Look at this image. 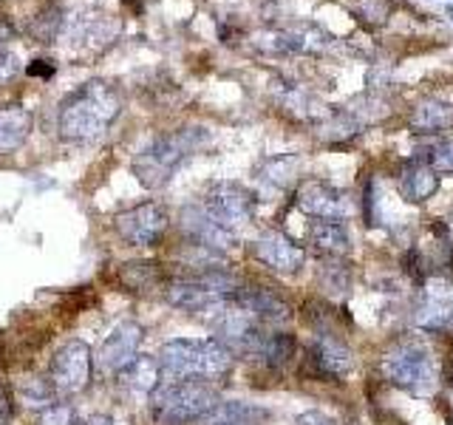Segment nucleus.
<instances>
[{
    "mask_svg": "<svg viewBox=\"0 0 453 425\" xmlns=\"http://www.w3.org/2000/svg\"><path fill=\"white\" fill-rule=\"evenodd\" d=\"M63 28V9L57 4H49L46 9H40L35 18H32V26H28V35L40 42H51L57 35H60Z\"/></svg>",
    "mask_w": 453,
    "mask_h": 425,
    "instance_id": "b1692460",
    "label": "nucleus"
},
{
    "mask_svg": "<svg viewBox=\"0 0 453 425\" xmlns=\"http://www.w3.org/2000/svg\"><path fill=\"white\" fill-rule=\"evenodd\" d=\"M150 417L159 425H190L202 420L219 403V391L212 382L202 380H179L162 382L150 397Z\"/></svg>",
    "mask_w": 453,
    "mask_h": 425,
    "instance_id": "20e7f679",
    "label": "nucleus"
},
{
    "mask_svg": "<svg viewBox=\"0 0 453 425\" xmlns=\"http://www.w3.org/2000/svg\"><path fill=\"white\" fill-rule=\"evenodd\" d=\"M210 142L207 128L188 125L179 131H170L159 139H153L148 148H142L134 159V176L139 179L142 188L156 190L173 179L176 170L198 153Z\"/></svg>",
    "mask_w": 453,
    "mask_h": 425,
    "instance_id": "7ed1b4c3",
    "label": "nucleus"
},
{
    "mask_svg": "<svg viewBox=\"0 0 453 425\" xmlns=\"http://www.w3.org/2000/svg\"><path fill=\"white\" fill-rule=\"evenodd\" d=\"M77 422H80L77 411L68 403H51L46 408H40L37 414V425H77Z\"/></svg>",
    "mask_w": 453,
    "mask_h": 425,
    "instance_id": "cd10ccee",
    "label": "nucleus"
},
{
    "mask_svg": "<svg viewBox=\"0 0 453 425\" xmlns=\"http://www.w3.org/2000/svg\"><path fill=\"white\" fill-rule=\"evenodd\" d=\"M167 210L159 202H142L113 216V230L134 247H159L167 233Z\"/></svg>",
    "mask_w": 453,
    "mask_h": 425,
    "instance_id": "0eeeda50",
    "label": "nucleus"
},
{
    "mask_svg": "<svg viewBox=\"0 0 453 425\" xmlns=\"http://www.w3.org/2000/svg\"><path fill=\"white\" fill-rule=\"evenodd\" d=\"M14 68H18V57L6 49H0V82L9 80L14 74Z\"/></svg>",
    "mask_w": 453,
    "mask_h": 425,
    "instance_id": "c756f323",
    "label": "nucleus"
},
{
    "mask_svg": "<svg viewBox=\"0 0 453 425\" xmlns=\"http://www.w3.org/2000/svg\"><path fill=\"white\" fill-rule=\"evenodd\" d=\"M26 74L28 77H42V80H49L54 74V66L49 60H32L26 68Z\"/></svg>",
    "mask_w": 453,
    "mask_h": 425,
    "instance_id": "2f4dec72",
    "label": "nucleus"
},
{
    "mask_svg": "<svg viewBox=\"0 0 453 425\" xmlns=\"http://www.w3.org/2000/svg\"><path fill=\"white\" fill-rule=\"evenodd\" d=\"M12 37H14V23L6 20V18H0V46H4V42H9Z\"/></svg>",
    "mask_w": 453,
    "mask_h": 425,
    "instance_id": "473e14b6",
    "label": "nucleus"
},
{
    "mask_svg": "<svg viewBox=\"0 0 453 425\" xmlns=\"http://www.w3.org/2000/svg\"><path fill=\"white\" fill-rule=\"evenodd\" d=\"M311 363H315V368L323 377H343L351 372L354 358L343 340L323 332L320 337H315V344H311Z\"/></svg>",
    "mask_w": 453,
    "mask_h": 425,
    "instance_id": "dca6fc26",
    "label": "nucleus"
},
{
    "mask_svg": "<svg viewBox=\"0 0 453 425\" xmlns=\"http://www.w3.org/2000/svg\"><path fill=\"white\" fill-rule=\"evenodd\" d=\"M119 94L103 80H91L68 94L57 113V131L65 142H94L119 117Z\"/></svg>",
    "mask_w": 453,
    "mask_h": 425,
    "instance_id": "f257e3e1",
    "label": "nucleus"
},
{
    "mask_svg": "<svg viewBox=\"0 0 453 425\" xmlns=\"http://www.w3.org/2000/svg\"><path fill=\"white\" fill-rule=\"evenodd\" d=\"M448 18L453 20V6H448Z\"/></svg>",
    "mask_w": 453,
    "mask_h": 425,
    "instance_id": "f704fd0d",
    "label": "nucleus"
},
{
    "mask_svg": "<svg viewBox=\"0 0 453 425\" xmlns=\"http://www.w3.org/2000/svg\"><path fill=\"white\" fill-rule=\"evenodd\" d=\"M297 156H275V159H266L261 167V179L275 184V188H287L297 174Z\"/></svg>",
    "mask_w": 453,
    "mask_h": 425,
    "instance_id": "393cba45",
    "label": "nucleus"
},
{
    "mask_svg": "<svg viewBox=\"0 0 453 425\" xmlns=\"http://www.w3.org/2000/svg\"><path fill=\"white\" fill-rule=\"evenodd\" d=\"M226 230H238L255 212V196L238 182H212L202 205Z\"/></svg>",
    "mask_w": 453,
    "mask_h": 425,
    "instance_id": "6e6552de",
    "label": "nucleus"
},
{
    "mask_svg": "<svg viewBox=\"0 0 453 425\" xmlns=\"http://www.w3.org/2000/svg\"><path fill=\"white\" fill-rule=\"evenodd\" d=\"M32 134V113L23 105L0 108V153L18 151Z\"/></svg>",
    "mask_w": 453,
    "mask_h": 425,
    "instance_id": "aec40b11",
    "label": "nucleus"
},
{
    "mask_svg": "<svg viewBox=\"0 0 453 425\" xmlns=\"http://www.w3.org/2000/svg\"><path fill=\"white\" fill-rule=\"evenodd\" d=\"M417 323L428 332H439L453 326V281L450 278H431L422 290L417 306Z\"/></svg>",
    "mask_w": 453,
    "mask_h": 425,
    "instance_id": "ddd939ff",
    "label": "nucleus"
},
{
    "mask_svg": "<svg viewBox=\"0 0 453 425\" xmlns=\"http://www.w3.org/2000/svg\"><path fill=\"white\" fill-rule=\"evenodd\" d=\"M233 304L261 323H283L289 318V304L264 287H238L233 292Z\"/></svg>",
    "mask_w": 453,
    "mask_h": 425,
    "instance_id": "4468645a",
    "label": "nucleus"
},
{
    "mask_svg": "<svg viewBox=\"0 0 453 425\" xmlns=\"http://www.w3.org/2000/svg\"><path fill=\"white\" fill-rule=\"evenodd\" d=\"M292 425H337V422L332 417L320 414V411H306V414H301Z\"/></svg>",
    "mask_w": 453,
    "mask_h": 425,
    "instance_id": "7c9ffc66",
    "label": "nucleus"
},
{
    "mask_svg": "<svg viewBox=\"0 0 453 425\" xmlns=\"http://www.w3.org/2000/svg\"><path fill=\"white\" fill-rule=\"evenodd\" d=\"M142 340H145V326L142 323H136V321L117 323L111 329V335L99 344V349L94 354V368L105 377H117L139 354Z\"/></svg>",
    "mask_w": 453,
    "mask_h": 425,
    "instance_id": "1a4fd4ad",
    "label": "nucleus"
},
{
    "mask_svg": "<svg viewBox=\"0 0 453 425\" xmlns=\"http://www.w3.org/2000/svg\"><path fill=\"white\" fill-rule=\"evenodd\" d=\"M113 380H117L119 389L127 391V394H134V397H150L156 389L162 386L159 360L150 358V354H136V358L127 363Z\"/></svg>",
    "mask_w": 453,
    "mask_h": 425,
    "instance_id": "2eb2a0df",
    "label": "nucleus"
},
{
    "mask_svg": "<svg viewBox=\"0 0 453 425\" xmlns=\"http://www.w3.org/2000/svg\"><path fill=\"white\" fill-rule=\"evenodd\" d=\"M295 358V337L287 332H273L269 329L266 340H264V349H261V360L266 366H287Z\"/></svg>",
    "mask_w": 453,
    "mask_h": 425,
    "instance_id": "5701e85b",
    "label": "nucleus"
},
{
    "mask_svg": "<svg viewBox=\"0 0 453 425\" xmlns=\"http://www.w3.org/2000/svg\"><path fill=\"white\" fill-rule=\"evenodd\" d=\"M94 352L82 340H68L54 352L49 366V386L54 397H77L91 386Z\"/></svg>",
    "mask_w": 453,
    "mask_h": 425,
    "instance_id": "423d86ee",
    "label": "nucleus"
},
{
    "mask_svg": "<svg viewBox=\"0 0 453 425\" xmlns=\"http://www.w3.org/2000/svg\"><path fill=\"white\" fill-rule=\"evenodd\" d=\"M360 131V122L351 117V113L346 111V113H337V117H332L329 122H323L320 125V136L323 139H332V142H337V139H349V136H354Z\"/></svg>",
    "mask_w": 453,
    "mask_h": 425,
    "instance_id": "a878e982",
    "label": "nucleus"
},
{
    "mask_svg": "<svg viewBox=\"0 0 453 425\" xmlns=\"http://www.w3.org/2000/svg\"><path fill=\"white\" fill-rule=\"evenodd\" d=\"M179 224H181L184 238L193 241V244L210 247V250H216V252H226V250L235 247V233L226 230V227H221L202 205H188V207H184L181 216H179Z\"/></svg>",
    "mask_w": 453,
    "mask_h": 425,
    "instance_id": "f8f14e48",
    "label": "nucleus"
},
{
    "mask_svg": "<svg viewBox=\"0 0 453 425\" xmlns=\"http://www.w3.org/2000/svg\"><path fill=\"white\" fill-rule=\"evenodd\" d=\"M117 283L127 292H148V290H165L167 273L159 261H127L117 269Z\"/></svg>",
    "mask_w": 453,
    "mask_h": 425,
    "instance_id": "a211bd4d",
    "label": "nucleus"
},
{
    "mask_svg": "<svg viewBox=\"0 0 453 425\" xmlns=\"http://www.w3.org/2000/svg\"><path fill=\"white\" fill-rule=\"evenodd\" d=\"M320 283L329 292H346V287H349V269L340 267L337 259H329V264H323V269H320Z\"/></svg>",
    "mask_w": 453,
    "mask_h": 425,
    "instance_id": "c85d7f7f",
    "label": "nucleus"
},
{
    "mask_svg": "<svg viewBox=\"0 0 453 425\" xmlns=\"http://www.w3.org/2000/svg\"><path fill=\"white\" fill-rule=\"evenodd\" d=\"M436 188H439V176L425 162L408 165L400 174V193L405 202H414V205L428 202L436 193Z\"/></svg>",
    "mask_w": 453,
    "mask_h": 425,
    "instance_id": "412c9836",
    "label": "nucleus"
},
{
    "mask_svg": "<svg viewBox=\"0 0 453 425\" xmlns=\"http://www.w3.org/2000/svg\"><path fill=\"white\" fill-rule=\"evenodd\" d=\"M252 255L264 267H269L273 273L280 275H295L301 273V267L306 261V252L301 244H295L289 236H283L278 230H266L252 241Z\"/></svg>",
    "mask_w": 453,
    "mask_h": 425,
    "instance_id": "9b49d317",
    "label": "nucleus"
},
{
    "mask_svg": "<svg viewBox=\"0 0 453 425\" xmlns=\"http://www.w3.org/2000/svg\"><path fill=\"white\" fill-rule=\"evenodd\" d=\"M425 165H428L434 174H453V139H439L425 153Z\"/></svg>",
    "mask_w": 453,
    "mask_h": 425,
    "instance_id": "bb28decb",
    "label": "nucleus"
},
{
    "mask_svg": "<svg viewBox=\"0 0 453 425\" xmlns=\"http://www.w3.org/2000/svg\"><path fill=\"white\" fill-rule=\"evenodd\" d=\"M411 125L417 128L419 134H436L445 131L453 125V105L442 103V99H425L411 113Z\"/></svg>",
    "mask_w": 453,
    "mask_h": 425,
    "instance_id": "4be33fe9",
    "label": "nucleus"
},
{
    "mask_svg": "<svg viewBox=\"0 0 453 425\" xmlns=\"http://www.w3.org/2000/svg\"><path fill=\"white\" fill-rule=\"evenodd\" d=\"M77 425H113V417H108V414H91V417H82Z\"/></svg>",
    "mask_w": 453,
    "mask_h": 425,
    "instance_id": "72a5a7b5",
    "label": "nucleus"
},
{
    "mask_svg": "<svg viewBox=\"0 0 453 425\" xmlns=\"http://www.w3.org/2000/svg\"><path fill=\"white\" fill-rule=\"evenodd\" d=\"M295 202L306 212V216L320 219V221H340L343 224L351 212L346 193H340L337 188H332L329 182H320V179H306V182L297 184Z\"/></svg>",
    "mask_w": 453,
    "mask_h": 425,
    "instance_id": "9d476101",
    "label": "nucleus"
},
{
    "mask_svg": "<svg viewBox=\"0 0 453 425\" xmlns=\"http://www.w3.org/2000/svg\"><path fill=\"white\" fill-rule=\"evenodd\" d=\"M269 411L264 406H255L247 400H226L216 403L202 420H196V425H266Z\"/></svg>",
    "mask_w": 453,
    "mask_h": 425,
    "instance_id": "f3484780",
    "label": "nucleus"
},
{
    "mask_svg": "<svg viewBox=\"0 0 453 425\" xmlns=\"http://www.w3.org/2000/svg\"><path fill=\"white\" fill-rule=\"evenodd\" d=\"M309 241L320 255H326V259H343V255L351 250L349 230L340 221H320V219L311 221Z\"/></svg>",
    "mask_w": 453,
    "mask_h": 425,
    "instance_id": "6ab92c4d",
    "label": "nucleus"
},
{
    "mask_svg": "<svg viewBox=\"0 0 453 425\" xmlns=\"http://www.w3.org/2000/svg\"><path fill=\"white\" fill-rule=\"evenodd\" d=\"M159 360L162 382H179V380H202V382H219L233 372L235 354L226 349L216 337H179L167 344L156 354Z\"/></svg>",
    "mask_w": 453,
    "mask_h": 425,
    "instance_id": "f03ea898",
    "label": "nucleus"
},
{
    "mask_svg": "<svg viewBox=\"0 0 453 425\" xmlns=\"http://www.w3.org/2000/svg\"><path fill=\"white\" fill-rule=\"evenodd\" d=\"M382 375L396 389L425 394L431 391L436 380L434 354L428 346L417 344V340H403V344H396L394 349L386 352V358H382Z\"/></svg>",
    "mask_w": 453,
    "mask_h": 425,
    "instance_id": "39448f33",
    "label": "nucleus"
}]
</instances>
